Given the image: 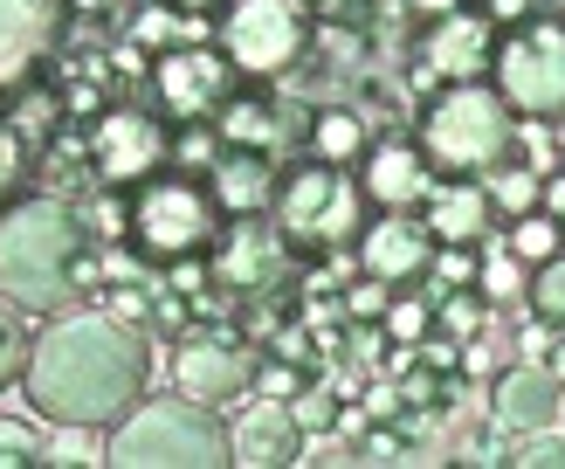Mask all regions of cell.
I'll list each match as a JSON object with an SVG mask.
<instances>
[{"label":"cell","mask_w":565,"mask_h":469,"mask_svg":"<svg viewBox=\"0 0 565 469\" xmlns=\"http://www.w3.org/2000/svg\"><path fill=\"white\" fill-rule=\"evenodd\" d=\"M558 407H565V386L552 380L545 359H518V366H497L490 380V422L531 435V428H558Z\"/></svg>","instance_id":"obj_16"},{"label":"cell","mask_w":565,"mask_h":469,"mask_svg":"<svg viewBox=\"0 0 565 469\" xmlns=\"http://www.w3.org/2000/svg\"><path fill=\"white\" fill-rule=\"evenodd\" d=\"M63 14H70V0H0V83L35 76Z\"/></svg>","instance_id":"obj_19"},{"label":"cell","mask_w":565,"mask_h":469,"mask_svg":"<svg viewBox=\"0 0 565 469\" xmlns=\"http://www.w3.org/2000/svg\"><path fill=\"white\" fill-rule=\"evenodd\" d=\"M90 242L83 235V214L55 193L35 201H8L0 207V297L21 303L28 318H55L70 311V256Z\"/></svg>","instance_id":"obj_2"},{"label":"cell","mask_w":565,"mask_h":469,"mask_svg":"<svg viewBox=\"0 0 565 469\" xmlns=\"http://www.w3.org/2000/svg\"><path fill=\"white\" fill-rule=\"evenodd\" d=\"M490 76L518 118H558L565 110V21H545V14L511 21V35L490 55Z\"/></svg>","instance_id":"obj_8"},{"label":"cell","mask_w":565,"mask_h":469,"mask_svg":"<svg viewBox=\"0 0 565 469\" xmlns=\"http://www.w3.org/2000/svg\"><path fill=\"white\" fill-rule=\"evenodd\" d=\"M303 380H310V366H290V359H256V394H269V401H290Z\"/></svg>","instance_id":"obj_36"},{"label":"cell","mask_w":565,"mask_h":469,"mask_svg":"<svg viewBox=\"0 0 565 469\" xmlns=\"http://www.w3.org/2000/svg\"><path fill=\"white\" fill-rule=\"evenodd\" d=\"M435 180L441 173L428 166V152H420L414 138H365V152H359V193H365V207L414 214L420 201H428Z\"/></svg>","instance_id":"obj_14"},{"label":"cell","mask_w":565,"mask_h":469,"mask_svg":"<svg viewBox=\"0 0 565 469\" xmlns=\"http://www.w3.org/2000/svg\"><path fill=\"white\" fill-rule=\"evenodd\" d=\"M290 235L269 228L263 214H235V221H221V235L207 248V290H228L242 303H256L269 290H282V276H290Z\"/></svg>","instance_id":"obj_10"},{"label":"cell","mask_w":565,"mask_h":469,"mask_svg":"<svg viewBox=\"0 0 565 469\" xmlns=\"http://www.w3.org/2000/svg\"><path fill=\"white\" fill-rule=\"evenodd\" d=\"M497 28H511V21H524V14H539V0H476Z\"/></svg>","instance_id":"obj_42"},{"label":"cell","mask_w":565,"mask_h":469,"mask_svg":"<svg viewBox=\"0 0 565 469\" xmlns=\"http://www.w3.org/2000/svg\"><path fill=\"white\" fill-rule=\"evenodd\" d=\"M524 297H531V311H539V318H552V324L565 331V248H558L552 263H539V269H531Z\"/></svg>","instance_id":"obj_31"},{"label":"cell","mask_w":565,"mask_h":469,"mask_svg":"<svg viewBox=\"0 0 565 469\" xmlns=\"http://www.w3.org/2000/svg\"><path fill=\"white\" fill-rule=\"evenodd\" d=\"M365 118L352 104H324L318 118H310V159H324V166H352L359 152H365Z\"/></svg>","instance_id":"obj_22"},{"label":"cell","mask_w":565,"mask_h":469,"mask_svg":"<svg viewBox=\"0 0 565 469\" xmlns=\"http://www.w3.org/2000/svg\"><path fill=\"white\" fill-rule=\"evenodd\" d=\"M303 456V428L290 401H269V394H248V407L228 422V462L242 469H282Z\"/></svg>","instance_id":"obj_17"},{"label":"cell","mask_w":565,"mask_h":469,"mask_svg":"<svg viewBox=\"0 0 565 469\" xmlns=\"http://www.w3.org/2000/svg\"><path fill=\"white\" fill-rule=\"evenodd\" d=\"M290 414H297V428H303V441L310 435H338V414H345V394L338 386H324L318 373H310L297 394H290Z\"/></svg>","instance_id":"obj_26"},{"label":"cell","mask_w":565,"mask_h":469,"mask_svg":"<svg viewBox=\"0 0 565 469\" xmlns=\"http://www.w3.org/2000/svg\"><path fill=\"white\" fill-rule=\"evenodd\" d=\"M28 173H35V152H28L21 125H8V118H0V207H8V201H21Z\"/></svg>","instance_id":"obj_30"},{"label":"cell","mask_w":565,"mask_h":469,"mask_svg":"<svg viewBox=\"0 0 565 469\" xmlns=\"http://www.w3.org/2000/svg\"><path fill=\"white\" fill-rule=\"evenodd\" d=\"M104 311L125 318V324H146L152 318V290L146 284H104Z\"/></svg>","instance_id":"obj_37"},{"label":"cell","mask_w":565,"mask_h":469,"mask_svg":"<svg viewBox=\"0 0 565 469\" xmlns=\"http://www.w3.org/2000/svg\"><path fill=\"white\" fill-rule=\"evenodd\" d=\"M503 242H511V256H518V263L539 269V263H552L558 248H565V221L545 214V207H531V214H518V228L503 235Z\"/></svg>","instance_id":"obj_24"},{"label":"cell","mask_w":565,"mask_h":469,"mask_svg":"<svg viewBox=\"0 0 565 469\" xmlns=\"http://www.w3.org/2000/svg\"><path fill=\"white\" fill-rule=\"evenodd\" d=\"M110 469H221L228 462V422L201 401H146L138 394L118 422L104 428V449Z\"/></svg>","instance_id":"obj_4"},{"label":"cell","mask_w":565,"mask_h":469,"mask_svg":"<svg viewBox=\"0 0 565 469\" xmlns=\"http://www.w3.org/2000/svg\"><path fill=\"white\" fill-rule=\"evenodd\" d=\"M414 146L428 152L435 173H490V166L518 146V110L503 104V90L490 76H469V83H435L428 104H420V125H414Z\"/></svg>","instance_id":"obj_3"},{"label":"cell","mask_w":565,"mask_h":469,"mask_svg":"<svg viewBox=\"0 0 565 469\" xmlns=\"http://www.w3.org/2000/svg\"><path fill=\"white\" fill-rule=\"evenodd\" d=\"M414 214L428 221L435 242H490V221H497L483 180H462V173H441V180L428 186V201H420Z\"/></svg>","instance_id":"obj_20"},{"label":"cell","mask_w":565,"mask_h":469,"mask_svg":"<svg viewBox=\"0 0 565 469\" xmlns=\"http://www.w3.org/2000/svg\"><path fill=\"white\" fill-rule=\"evenodd\" d=\"M21 386L42 422L97 435L152 386V345H146V331L110 318L104 303L97 311H55L35 331V345H28Z\"/></svg>","instance_id":"obj_1"},{"label":"cell","mask_w":565,"mask_h":469,"mask_svg":"<svg viewBox=\"0 0 565 469\" xmlns=\"http://www.w3.org/2000/svg\"><path fill=\"white\" fill-rule=\"evenodd\" d=\"M428 324H435V297L420 303V297H401V290H393L386 318H380V331H386L393 345H414V339H420V331H428Z\"/></svg>","instance_id":"obj_34"},{"label":"cell","mask_w":565,"mask_h":469,"mask_svg":"<svg viewBox=\"0 0 565 469\" xmlns=\"http://www.w3.org/2000/svg\"><path fill=\"white\" fill-rule=\"evenodd\" d=\"M28 345H35V331H28V311L0 297V386H14V380H21Z\"/></svg>","instance_id":"obj_29"},{"label":"cell","mask_w":565,"mask_h":469,"mask_svg":"<svg viewBox=\"0 0 565 469\" xmlns=\"http://www.w3.org/2000/svg\"><path fill=\"white\" fill-rule=\"evenodd\" d=\"M456 8H469V0H407L414 21H435V14H456Z\"/></svg>","instance_id":"obj_43"},{"label":"cell","mask_w":565,"mask_h":469,"mask_svg":"<svg viewBox=\"0 0 565 469\" xmlns=\"http://www.w3.org/2000/svg\"><path fill=\"white\" fill-rule=\"evenodd\" d=\"M310 49V0H221V55L235 76H290Z\"/></svg>","instance_id":"obj_7"},{"label":"cell","mask_w":565,"mask_h":469,"mask_svg":"<svg viewBox=\"0 0 565 469\" xmlns=\"http://www.w3.org/2000/svg\"><path fill=\"white\" fill-rule=\"evenodd\" d=\"M552 8H558V14H552V21H565V0H552Z\"/></svg>","instance_id":"obj_47"},{"label":"cell","mask_w":565,"mask_h":469,"mask_svg":"<svg viewBox=\"0 0 565 469\" xmlns=\"http://www.w3.org/2000/svg\"><path fill=\"white\" fill-rule=\"evenodd\" d=\"M428 276H435V290H428V297L476 284V242H435V256H428Z\"/></svg>","instance_id":"obj_32"},{"label":"cell","mask_w":565,"mask_h":469,"mask_svg":"<svg viewBox=\"0 0 565 469\" xmlns=\"http://www.w3.org/2000/svg\"><path fill=\"white\" fill-rule=\"evenodd\" d=\"M104 284H110V269L97 263V248H90V242H83V248H76V256H70V290H76V297H97Z\"/></svg>","instance_id":"obj_39"},{"label":"cell","mask_w":565,"mask_h":469,"mask_svg":"<svg viewBox=\"0 0 565 469\" xmlns=\"http://www.w3.org/2000/svg\"><path fill=\"white\" fill-rule=\"evenodd\" d=\"M490 55H497V21L483 8H456V14H435L420 21V49H414V90L428 97L435 83H469V76H490Z\"/></svg>","instance_id":"obj_13"},{"label":"cell","mask_w":565,"mask_h":469,"mask_svg":"<svg viewBox=\"0 0 565 469\" xmlns=\"http://www.w3.org/2000/svg\"><path fill=\"white\" fill-rule=\"evenodd\" d=\"M83 159H90L97 186L131 193L146 173H159V166L173 159V131H166V118H152V110H138V104H104L97 118L83 125Z\"/></svg>","instance_id":"obj_9"},{"label":"cell","mask_w":565,"mask_h":469,"mask_svg":"<svg viewBox=\"0 0 565 469\" xmlns=\"http://www.w3.org/2000/svg\"><path fill=\"white\" fill-rule=\"evenodd\" d=\"M545 366H552V380L565 386V331H558V339H552V352H545Z\"/></svg>","instance_id":"obj_45"},{"label":"cell","mask_w":565,"mask_h":469,"mask_svg":"<svg viewBox=\"0 0 565 469\" xmlns=\"http://www.w3.org/2000/svg\"><path fill=\"white\" fill-rule=\"evenodd\" d=\"M173 14H186V21H201V14H221V0H166Z\"/></svg>","instance_id":"obj_44"},{"label":"cell","mask_w":565,"mask_h":469,"mask_svg":"<svg viewBox=\"0 0 565 469\" xmlns=\"http://www.w3.org/2000/svg\"><path fill=\"white\" fill-rule=\"evenodd\" d=\"M359 248V269L365 276H380V284L393 290H407L428 276V256H435V235H428V221L420 214H380V221H365V228L352 235Z\"/></svg>","instance_id":"obj_15"},{"label":"cell","mask_w":565,"mask_h":469,"mask_svg":"<svg viewBox=\"0 0 565 469\" xmlns=\"http://www.w3.org/2000/svg\"><path fill=\"white\" fill-rule=\"evenodd\" d=\"M511 469H565V435L558 428H531L518 435V449H503Z\"/></svg>","instance_id":"obj_35"},{"label":"cell","mask_w":565,"mask_h":469,"mask_svg":"<svg viewBox=\"0 0 565 469\" xmlns=\"http://www.w3.org/2000/svg\"><path fill=\"white\" fill-rule=\"evenodd\" d=\"M386 303H393V284H380V276H365V269H359V284L338 290V311H345L352 324H380Z\"/></svg>","instance_id":"obj_33"},{"label":"cell","mask_w":565,"mask_h":469,"mask_svg":"<svg viewBox=\"0 0 565 469\" xmlns=\"http://www.w3.org/2000/svg\"><path fill=\"white\" fill-rule=\"evenodd\" d=\"M186 14H166V8H146V14H138L131 21V42L138 49H166V42H173V28H180Z\"/></svg>","instance_id":"obj_40"},{"label":"cell","mask_w":565,"mask_h":469,"mask_svg":"<svg viewBox=\"0 0 565 469\" xmlns=\"http://www.w3.org/2000/svg\"><path fill=\"white\" fill-rule=\"evenodd\" d=\"M476 180H483L490 207H497V214H511V221L539 207V186H545V173H539V166H518L511 152H503V159L490 166V173H476Z\"/></svg>","instance_id":"obj_23"},{"label":"cell","mask_w":565,"mask_h":469,"mask_svg":"<svg viewBox=\"0 0 565 469\" xmlns=\"http://www.w3.org/2000/svg\"><path fill=\"white\" fill-rule=\"evenodd\" d=\"M276 228L290 235V248H345L365 228V193L345 166H324V159H303L297 173H276Z\"/></svg>","instance_id":"obj_6"},{"label":"cell","mask_w":565,"mask_h":469,"mask_svg":"<svg viewBox=\"0 0 565 469\" xmlns=\"http://www.w3.org/2000/svg\"><path fill=\"white\" fill-rule=\"evenodd\" d=\"M235 90V63L221 55V42H166L152 49V97L173 125H207L214 104Z\"/></svg>","instance_id":"obj_12"},{"label":"cell","mask_w":565,"mask_h":469,"mask_svg":"<svg viewBox=\"0 0 565 469\" xmlns=\"http://www.w3.org/2000/svg\"><path fill=\"white\" fill-rule=\"evenodd\" d=\"M552 152H558V166H565V110H558V125H552Z\"/></svg>","instance_id":"obj_46"},{"label":"cell","mask_w":565,"mask_h":469,"mask_svg":"<svg viewBox=\"0 0 565 469\" xmlns=\"http://www.w3.org/2000/svg\"><path fill=\"white\" fill-rule=\"evenodd\" d=\"M256 345H248L242 324H221V331H180V352H173V386L201 407H235L256 394Z\"/></svg>","instance_id":"obj_11"},{"label":"cell","mask_w":565,"mask_h":469,"mask_svg":"<svg viewBox=\"0 0 565 469\" xmlns=\"http://www.w3.org/2000/svg\"><path fill=\"white\" fill-rule=\"evenodd\" d=\"M552 339H558V324L531 311V324L518 331V352H524V359H545V352H552Z\"/></svg>","instance_id":"obj_41"},{"label":"cell","mask_w":565,"mask_h":469,"mask_svg":"<svg viewBox=\"0 0 565 469\" xmlns=\"http://www.w3.org/2000/svg\"><path fill=\"white\" fill-rule=\"evenodd\" d=\"M524 284H531V263H518V256H511V242H497V248L476 242V290H483L490 303L518 297Z\"/></svg>","instance_id":"obj_25"},{"label":"cell","mask_w":565,"mask_h":469,"mask_svg":"<svg viewBox=\"0 0 565 469\" xmlns=\"http://www.w3.org/2000/svg\"><path fill=\"white\" fill-rule=\"evenodd\" d=\"M207 193L221 214H269L276 207V159L256 152V146H221L207 159Z\"/></svg>","instance_id":"obj_18"},{"label":"cell","mask_w":565,"mask_h":469,"mask_svg":"<svg viewBox=\"0 0 565 469\" xmlns=\"http://www.w3.org/2000/svg\"><path fill=\"white\" fill-rule=\"evenodd\" d=\"M221 214L214 193H207V173H186V166H159L131 186L125 201V242L146 256L152 269H173V263H193L207 256L214 235H221Z\"/></svg>","instance_id":"obj_5"},{"label":"cell","mask_w":565,"mask_h":469,"mask_svg":"<svg viewBox=\"0 0 565 469\" xmlns=\"http://www.w3.org/2000/svg\"><path fill=\"white\" fill-rule=\"evenodd\" d=\"M359 401H365V407H359L365 422H401V380H393V373H380Z\"/></svg>","instance_id":"obj_38"},{"label":"cell","mask_w":565,"mask_h":469,"mask_svg":"<svg viewBox=\"0 0 565 469\" xmlns=\"http://www.w3.org/2000/svg\"><path fill=\"white\" fill-rule=\"evenodd\" d=\"M483 318H490V297L476 290V284L435 297V324H441V331H456V339H476V331H483Z\"/></svg>","instance_id":"obj_27"},{"label":"cell","mask_w":565,"mask_h":469,"mask_svg":"<svg viewBox=\"0 0 565 469\" xmlns=\"http://www.w3.org/2000/svg\"><path fill=\"white\" fill-rule=\"evenodd\" d=\"M214 138H221V146H256V152H269L276 146V104L256 97V90H228V97L214 104Z\"/></svg>","instance_id":"obj_21"},{"label":"cell","mask_w":565,"mask_h":469,"mask_svg":"<svg viewBox=\"0 0 565 469\" xmlns=\"http://www.w3.org/2000/svg\"><path fill=\"white\" fill-rule=\"evenodd\" d=\"M49 462V435L21 414H0V469H35Z\"/></svg>","instance_id":"obj_28"}]
</instances>
